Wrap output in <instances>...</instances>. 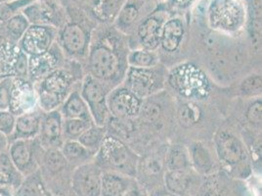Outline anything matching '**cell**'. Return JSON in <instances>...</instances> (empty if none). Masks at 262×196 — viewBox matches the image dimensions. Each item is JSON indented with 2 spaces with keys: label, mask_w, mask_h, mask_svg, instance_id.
<instances>
[{
  "label": "cell",
  "mask_w": 262,
  "mask_h": 196,
  "mask_svg": "<svg viewBox=\"0 0 262 196\" xmlns=\"http://www.w3.org/2000/svg\"><path fill=\"white\" fill-rule=\"evenodd\" d=\"M261 99L254 100L248 107L246 118L253 126H259L261 124Z\"/></svg>",
  "instance_id": "obj_44"
},
{
  "label": "cell",
  "mask_w": 262,
  "mask_h": 196,
  "mask_svg": "<svg viewBox=\"0 0 262 196\" xmlns=\"http://www.w3.org/2000/svg\"><path fill=\"white\" fill-rule=\"evenodd\" d=\"M34 1L42 2L44 4H47V5L51 6L52 8H54L56 10H58V0H34Z\"/></svg>",
  "instance_id": "obj_49"
},
{
  "label": "cell",
  "mask_w": 262,
  "mask_h": 196,
  "mask_svg": "<svg viewBox=\"0 0 262 196\" xmlns=\"http://www.w3.org/2000/svg\"><path fill=\"white\" fill-rule=\"evenodd\" d=\"M0 79H1V77H0Z\"/></svg>",
  "instance_id": "obj_53"
},
{
  "label": "cell",
  "mask_w": 262,
  "mask_h": 196,
  "mask_svg": "<svg viewBox=\"0 0 262 196\" xmlns=\"http://www.w3.org/2000/svg\"><path fill=\"white\" fill-rule=\"evenodd\" d=\"M106 87L88 74L83 77L79 91L88 105L94 124L100 127H106L111 116L107 103L109 92Z\"/></svg>",
  "instance_id": "obj_9"
},
{
  "label": "cell",
  "mask_w": 262,
  "mask_h": 196,
  "mask_svg": "<svg viewBox=\"0 0 262 196\" xmlns=\"http://www.w3.org/2000/svg\"><path fill=\"white\" fill-rule=\"evenodd\" d=\"M203 112L195 101L182 102L177 109V119L181 127L189 129L196 125L201 118Z\"/></svg>",
  "instance_id": "obj_32"
},
{
  "label": "cell",
  "mask_w": 262,
  "mask_h": 196,
  "mask_svg": "<svg viewBox=\"0 0 262 196\" xmlns=\"http://www.w3.org/2000/svg\"><path fill=\"white\" fill-rule=\"evenodd\" d=\"M45 149L37 138L33 140H17L9 143L7 153L18 171L28 177L39 170Z\"/></svg>",
  "instance_id": "obj_8"
},
{
  "label": "cell",
  "mask_w": 262,
  "mask_h": 196,
  "mask_svg": "<svg viewBox=\"0 0 262 196\" xmlns=\"http://www.w3.org/2000/svg\"><path fill=\"white\" fill-rule=\"evenodd\" d=\"M58 30L53 26L31 25L18 43L28 57L41 54L49 50L57 41Z\"/></svg>",
  "instance_id": "obj_10"
},
{
  "label": "cell",
  "mask_w": 262,
  "mask_h": 196,
  "mask_svg": "<svg viewBox=\"0 0 262 196\" xmlns=\"http://www.w3.org/2000/svg\"><path fill=\"white\" fill-rule=\"evenodd\" d=\"M139 16V9L135 3H126L120 11L118 27L121 31L127 30L136 22Z\"/></svg>",
  "instance_id": "obj_38"
},
{
  "label": "cell",
  "mask_w": 262,
  "mask_h": 196,
  "mask_svg": "<svg viewBox=\"0 0 262 196\" xmlns=\"http://www.w3.org/2000/svg\"><path fill=\"white\" fill-rule=\"evenodd\" d=\"M162 114V107L157 102L150 100V98L144 99L139 112V116L143 122L153 124L158 122Z\"/></svg>",
  "instance_id": "obj_39"
},
{
  "label": "cell",
  "mask_w": 262,
  "mask_h": 196,
  "mask_svg": "<svg viewBox=\"0 0 262 196\" xmlns=\"http://www.w3.org/2000/svg\"><path fill=\"white\" fill-rule=\"evenodd\" d=\"M60 150L68 164L75 168L89 163L95 158L94 153L88 150L85 146L76 140L64 141Z\"/></svg>",
  "instance_id": "obj_26"
},
{
  "label": "cell",
  "mask_w": 262,
  "mask_h": 196,
  "mask_svg": "<svg viewBox=\"0 0 262 196\" xmlns=\"http://www.w3.org/2000/svg\"><path fill=\"white\" fill-rule=\"evenodd\" d=\"M143 100L124 86L115 87L108 93L110 115L120 119H134L139 116Z\"/></svg>",
  "instance_id": "obj_13"
},
{
  "label": "cell",
  "mask_w": 262,
  "mask_h": 196,
  "mask_svg": "<svg viewBox=\"0 0 262 196\" xmlns=\"http://www.w3.org/2000/svg\"><path fill=\"white\" fill-rule=\"evenodd\" d=\"M2 26L7 41L11 44H18L31 24L25 15L21 13L3 23Z\"/></svg>",
  "instance_id": "obj_31"
},
{
  "label": "cell",
  "mask_w": 262,
  "mask_h": 196,
  "mask_svg": "<svg viewBox=\"0 0 262 196\" xmlns=\"http://www.w3.org/2000/svg\"><path fill=\"white\" fill-rule=\"evenodd\" d=\"M41 177L40 170L25 177L22 184L14 190V196H50Z\"/></svg>",
  "instance_id": "obj_29"
},
{
  "label": "cell",
  "mask_w": 262,
  "mask_h": 196,
  "mask_svg": "<svg viewBox=\"0 0 262 196\" xmlns=\"http://www.w3.org/2000/svg\"><path fill=\"white\" fill-rule=\"evenodd\" d=\"M94 122L85 119H64L63 122V134L64 141L76 140L89 129Z\"/></svg>",
  "instance_id": "obj_35"
},
{
  "label": "cell",
  "mask_w": 262,
  "mask_h": 196,
  "mask_svg": "<svg viewBox=\"0 0 262 196\" xmlns=\"http://www.w3.org/2000/svg\"><path fill=\"white\" fill-rule=\"evenodd\" d=\"M65 63V55L60 46L55 43L52 47L41 54L29 57L27 79L33 85L59 69Z\"/></svg>",
  "instance_id": "obj_12"
},
{
  "label": "cell",
  "mask_w": 262,
  "mask_h": 196,
  "mask_svg": "<svg viewBox=\"0 0 262 196\" xmlns=\"http://www.w3.org/2000/svg\"><path fill=\"white\" fill-rule=\"evenodd\" d=\"M140 172H142L144 179L142 182H139V184L146 188L147 185H151V183H153L159 177H161L164 180L165 172L164 161H161L160 159L158 160L155 157H149L144 161H139L137 173Z\"/></svg>",
  "instance_id": "obj_30"
},
{
  "label": "cell",
  "mask_w": 262,
  "mask_h": 196,
  "mask_svg": "<svg viewBox=\"0 0 262 196\" xmlns=\"http://www.w3.org/2000/svg\"><path fill=\"white\" fill-rule=\"evenodd\" d=\"M15 121L16 116L9 110H0V132L8 136V139L14 131Z\"/></svg>",
  "instance_id": "obj_43"
},
{
  "label": "cell",
  "mask_w": 262,
  "mask_h": 196,
  "mask_svg": "<svg viewBox=\"0 0 262 196\" xmlns=\"http://www.w3.org/2000/svg\"><path fill=\"white\" fill-rule=\"evenodd\" d=\"M172 1L176 5H178L180 7H185V6L190 5L191 3H193L195 0H172Z\"/></svg>",
  "instance_id": "obj_50"
},
{
  "label": "cell",
  "mask_w": 262,
  "mask_h": 196,
  "mask_svg": "<svg viewBox=\"0 0 262 196\" xmlns=\"http://www.w3.org/2000/svg\"><path fill=\"white\" fill-rule=\"evenodd\" d=\"M9 147V139L5 134L0 132V154L7 152Z\"/></svg>",
  "instance_id": "obj_47"
},
{
  "label": "cell",
  "mask_w": 262,
  "mask_h": 196,
  "mask_svg": "<svg viewBox=\"0 0 262 196\" xmlns=\"http://www.w3.org/2000/svg\"><path fill=\"white\" fill-rule=\"evenodd\" d=\"M59 111L63 119H85L92 120L88 105L81 97L79 90L74 89L66 98ZM93 121V120H92Z\"/></svg>",
  "instance_id": "obj_24"
},
{
  "label": "cell",
  "mask_w": 262,
  "mask_h": 196,
  "mask_svg": "<svg viewBox=\"0 0 262 196\" xmlns=\"http://www.w3.org/2000/svg\"><path fill=\"white\" fill-rule=\"evenodd\" d=\"M140 157L119 139L108 135L95 155L102 171H111L136 179Z\"/></svg>",
  "instance_id": "obj_3"
},
{
  "label": "cell",
  "mask_w": 262,
  "mask_h": 196,
  "mask_svg": "<svg viewBox=\"0 0 262 196\" xmlns=\"http://www.w3.org/2000/svg\"><path fill=\"white\" fill-rule=\"evenodd\" d=\"M192 169L201 177L214 174L217 171V165L214 157L204 142H193L188 147Z\"/></svg>",
  "instance_id": "obj_20"
},
{
  "label": "cell",
  "mask_w": 262,
  "mask_h": 196,
  "mask_svg": "<svg viewBox=\"0 0 262 196\" xmlns=\"http://www.w3.org/2000/svg\"><path fill=\"white\" fill-rule=\"evenodd\" d=\"M58 45L64 55L77 59L86 54L90 46L88 31L77 23H68L58 32Z\"/></svg>",
  "instance_id": "obj_11"
},
{
  "label": "cell",
  "mask_w": 262,
  "mask_h": 196,
  "mask_svg": "<svg viewBox=\"0 0 262 196\" xmlns=\"http://www.w3.org/2000/svg\"><path fill=\"white\" fill-rule=\"evenodd\" d=\"M8 43L5 33H4V30H3V26L2 23H0V51L2 50V48L5 46V44Z\"/></svg>",
  "instance_id": "obj_48"
},
{
  "label": "cell",
  "mask_w": 262,
  "mask_h": 196,
  "mask_svg": "<svg viewBox=\"0 0 262 196\" xmlns=\"http://www.w3.org/2000/svg\"><path fill=\"white\" fill-rule=\"evenodd\" d=\"M9 190L10 189H8V188H0V196H13L7 193Z\"/></svg>",
  "instance_id": "obj_51"
},
{
  "label": "cell",
  "mask_w": 262,
  "mask_h": 196,
  "mask_svg": "<svg viewBox=\"0 0 262 196\" xmlns=\"http://www.w3.org/2000/svg\"><path fill=\"white\" fill-rule=\"evenodd\" d=\"M185 28L180 19L173 18L164 23L162 30L160 46L165 53L176 52L183 42Z\"/></svg>",
  "instance_id": "obj_22"
},
{
  "label": "cell",
  "mask_w": 262,
  "mask_h": 196,
  "mask_svg": "<svg viewBox=\"0 0 262 196\" xmlns=\"http://www.w3.org/2000/svg\"><path fill=\"white\" fill-rule=\"evenodd\" d=\"M148 193L149 191L137 181H135L134 184L131 185L129 189L123 194V196H148Z\"/></svg>",
  "instance_id": "obj_45"
},
{
  "label": "cell",
  "mask_w": 262,
  "mask_h": 196,
  "mask_svg": "<svg viewBox=\"0 0 262 196\" xmlns=\"http://www.w3.org/2000/svg\"><path fill=\"white\" fill-rule=\"evenodd\" d=\"M56 12H58V10L47 4L38 1H33L32 4H30L23 10L22 13L31 25H45L57 28L58 23L55 20Z\"/></svg>",
  "instance_id": "obj_25"
},
{
  "label": "cell",
  "mask_w": 262,
  "mask_h": 196,
  "mask_svg": "<svg viewBox=\"0 0 262 196\" xmlns=\"http://www.w3.org/2000/svg\"><path fill=\"white\" fill-rule=\"evenodd\" d=\"M193 169L165 171L163 180L164 187L177 196H196L203 180Z\"/></svg>",
  "instance_id": "obj_16"
},
{
  "label": "cell",
  "mask_w": 262,
  "mask_h": 196,
  "mask_svg": "<svg viewBox=\"0 0 262 196\" xmlns=\"http://www.w3.org/2000/svg\"><path fill=\"white\" fill-rule=\"evenodd\" d=\"M106 136V127H100L93 124L77 139V141L80 142L83 146H85L88 150L96 155Z\"/></svg>",
  "instance_id": "obj_33"
},
{
  "label": "cell",
  "mask_w": 262,
  "mask_h": 196,
  "mask_svg": "<svg viewBox=\"0 0 262 196\" xmlns=\"http://www.w3.org/2000/svg\"><path fill=\"white\" fill-rule=\"evenodd\" d=\"M166 83V73L161 66L151 68L128 67L123 77V86L141 100L152 97Z\"/></svg>",
  "instance_id": "obj_6"
},
{
  "label": "cell",
  "mask_w": 262,
  "mask_h": 196,
  "mask_svg": "<svg viewBox=\"0 0 262 196\" xmlns=\"http://www.w3.org/2000/svg\"><path fill=\"white\" fill-rule=\"evenodd\" d=\"M127 65L134 68H151L159 65V56L145 48L133 49L127 54Z\"/></svg>",
  "instance_id": "obj_34"
},
{
  "label": "cell",
  "mask_w": 262,
  "mask_h": 196,
  "mask_svg": "<svg viewBox=\"0 0 262 196\" xmlns=\"http://www.w3.org/2000/svg\"><path fill=\"white\" fill-rule=\"evenodd\" d=\"M24 178L12 162L8 153L0 154V188L16 190L22 184Z\"/></svg>",
  "instance_id": "obj_27"
},
{
  "label": "cell",
  "mask_w": 262,
  "mask_h": 196,
  "mask_svg": "<svg viewBox=\"0 0 262 196\" xmlns=\"http://www.w3.org/2000/svg\"><path fill=\"white\" fill-rule=\"evenodd\" d=\"M37 108L39 107L35 86L27 77H15L8 110L17 117Z\"/></svg>",
  "instance_id": "obj_15"
},
{
  "label": "cell",
  "mask_w": 262,
  "mask_h": 196,
  "mask_svg": "<svg viewBox=\"0 0 262 196\" xmlns=\"http://www.w3.org/2000/svg\"><path fill=\"white\" fill-rule=\"evenodd\" d=\"M29 57L17 44L7 43L0 51V77H27Z\"/></svg>",
  "instance_id": "obj_17"
},
{
  "label": "cell",
  "mask_w": 262,
  "mask_h": 196,
  "mask_svg": "<svg viewBox=\"0 0 262 196\" xmlns=\"http://www.w3.org/2000/svg\"><path fill=\"white\" fill-rule=\"evenodd\" d=\"M148 196H177L173 194V193H171V192H169L168 190H166L165 188H164V186H159V187H157V188H154L152 189L149 193H148Z\"/></svg>",
  "instance_id": "obj_46"
},
{
  "label": "cell",
  "mask_w": 262,
  "mask_h": 196,
  "mask_svg": "<svg viewBox=\"0 0 262 196\" xmlns=\"http://www.w3.org/2000/svg\"><path fill=\"white\" fill-rule=\"evenodd\" d=\"M14 79L5 76L0 79V110L9 109Z\"/></svg>",
  "instance_id": "obj_42"
},
{
  "label": "cell",
  "mask_w": 262,
  "mask_h": 196,
  "mask_svg": "<svg viewBox=\"0 0 262 196\" xmlns=\"http://www.w3.org/2000/svg\"><path fill=\"white\" fill-rule=\"evenodd\" d=\"M115 32L99 36L88 49L89 75L105 87L122 80L128 68L127 54L122 40Z\"/></svg>",
  "instance_id": "obj_1"
},
{
  "label": "cell",
  "mask_w": 262,
  "mask_h": 196,
  "mask_svg": "<svg viewBox=\"0 0 262 196\" xmlns=\"http://www.w3.org/2000/svg\"><path fill=\"white\" fill-rule=\"evenodd\" d=\"M75 62L64 63L62 67L34 85L38 97V107L44 113L59 109L73 91L77 81Z\"/></svg>",
  "instance_id": "obj_2"
},
{
  "label": "cell",
  "mask_w": 262,
  "mask_h": 196,
  "mask_svg": "<svg viewBox=\"0 0 262 196\" xmlns=\"http://www.w3.org/2000/svg\"><path fill=\"white\" fill-rule=\"evenodd\" d=\"M6 1H10V0H0V3H2V2H6Z\"/></svg>",
  "instance_id": "obj_52"
},
{
  "label": "cell",
  "mask_w": 262,
  "mask_h": 196,
  "mask_svg": "<svg viewBox=\"0 0 262 196\" xmlns=\"http://www.w3.org/2000/svg\"><path fill=\"white\" fill-rule=\"evenodd\" d=\"M214 148L219 163L228 174L242 179L250 175L249 153L238 136L231 131H219L214 138Z\"/></svg>",
  "instance_id": "obj_4"
},
{
  "label": "cell",
  "mask_w": 262,
  "mask_h": 196,
  "mask_svg": "<svg viewBox=\"0 0 262 196\" xmlns=\"http://www.w3.org/2000/svg\"><path fill=\"white\" fill-rule=\"evenodd\" d=\"M44 112L41 109L33 110L16 117L14 131L9 136V143L17 140H33L38 136L41 119Z\"/></svg>",
  "instance_id": "obj_19"
},
{
  "label": "cell",
  "mask_w": 262,
  "mask_h": 196,
  "mask_svg": "<svg viewBox=\"0 0 262 196\" xmlns=\"http://www.w3.org/2000/svg\"><path fill=\"white\" fill-rule=\"evenodd\" d=\"M117 1L116 0H96L92 11L101 21H107L116 11Z\"/></svg>",
  "instance_id": "obj_41"
},
{
  "label": "cell",
  "mask_w": 262,
  "mask_h": 196,
  "mask_svg": "<svg viewBox=\"0 0 262 196\" xmlns=\"http://www.w3.org/2000/svg\"><path fill=\"white\" fill-rule=\"evenodd\" d=\"M34 0H10L0 3V23H5L14 16L21 14L23 10Z\"/></svg>",
  "instance_id": "obj_37"
},
{
  "label": "cell",
  "mask_w": 262,
  "mask_h": 196,
  "mask_svg": "<svg viewBox=\"0 0 262 196\" xmlns=\"http://www.w3.org/2000/svg\"><path fill=\"white\" fill-rule=\"evenodd\" d=\"M261 76L254 74L246 77L240 86L242 95L247 97H257L261 94Z\"/></svg>",
  "instance_id": "obj_40"
},
{
  "label": "cell",
  "mask_w": 262,
  "mask_h": 196,
  "mask_svg": "<svg viewBox=\"0 0 262 196\" xmlns=\"http://www.w3.org/2000/svg\"><path fill=\"white\" fill-rule=\"evenodd\" d=\"M164 169L165 171H186L192 169L188 147L179 143L170 145L165 154Z\"/></svg>",
  "instance_id": "obj_28"
},
{
  "label": "cell",
  "mask_w": 262,
  "mask_h": 196,
  "mask_svg": "<svg viewBox=\"0 0 262 196\" xmlns=\"http://www.w3.org/2000/svg\"><path fill=\"white\" fill-rule=\"evenodd\" d=\"M246 11L241 0H213L208 12V21L212 29L235 32L245 22Z\"/></svg>",
  "instance_id": "obj_7"
},
{
  "label": "cell",
  "mask_w": 262,
  "mask_h": 196,
  "mask_svg": "<svg viewBox=\"0 0 262 196\" xmlns=\"http://www.w3.org/2000/svg\"><path fill=\"white\" fill-rule=\"evenodd\" d=\"M102 169L95 162L75 168L71 185L76 196H100Z\"/></svg>",
  "instance_id": "obj_14"
},
{
  "label": "cell",
  "mask_w": 262,
  "mask_h": 196,
  "mask_svg": "<svg viewBox=\"0 0 262 196\" xmlns=\"http://www.w3.org/2000/svg\"><path fill=\"white\" fill-rule=\"evenodd\" d=\"M166 82L176 93L190 101L206 99L210 91L208 77L192 63L174 67L166 75Z\"/></svg>",
  "instance_id": "obj_5"
},
{
  "label": "cell",
  "mask_w": 262,
  "mask_h": 196,
  "mask_svg": "<svg viewBox=\"0 0 262 196\" xmlns=\"http://www.w3.org/2000/svg\"><path fill=\"white\" fill-rule=\"evenodd\" d=\"M136 179L125 174L103 171L101 175L100 196H123Z\"/></svg>",
  "instance_id": "obj_23"
},
{
  "label": "cell",
  "mask_w": 262,
  "mask_h": 196,
  "mask_svg": "<svg viewBox=\"0 0 262 196\" xmlns=\"http://www.w3.org/2000/svg\"><path fill=\"white\" fill-rule=\"evenodd\" d=\"M164 24L157 16H151L140 24L137 29V36L142 48L155 51L160 46Z\"/></svg>",
  "instance_id": "obj_21"
},
{
  "label": "cell",
  "mask_w": 262,
  "mask_h": 196,
  "mask_svg": "<svg viewBox=\"0 0 262 196\" xmlns=\"http://www.w3.org/2000/svg\"><path fill=\"white\" fill-rule=\"evenodd\" d=\"M64 119L59 109L44 113L37 140L44 149L61 148L64 142Z\"/></svg>",
  "instance_id": "obj_18"
},
{
  "label": "cell",
  "mask_w": 262,
  "mask_h": 196,
  "mask_svg": "<svg viewBox=\"0 0 262 196\" xmlns=\"http://www.w3.org/2000/svg\"><path fill=\"white\" fill-rule=\"evenodd\" d=\"M196 196H225L224 187L220 186L217 173L204 177Z\"/></svg>",
  "instance_id": "obj_36"
}]
</instances>
